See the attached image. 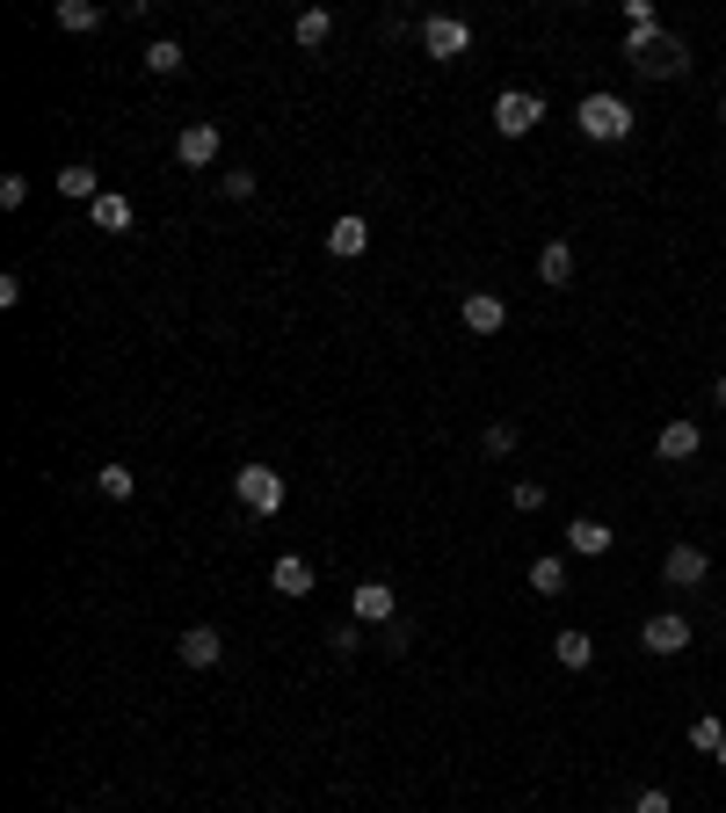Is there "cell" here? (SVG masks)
Masks as SVG:
<instances>
[{"mask_svg": "<svg viewBox=\"0 0 726 813\" xmlns=\"http://www.w3.org/2000/svg\"><path fill=\"white\" fill-rule=\"evenodd\" d=\"M574 124H581L596 146H618V139H632V109H624V95H581V109H574Z\"/></svg>", "mask_w": 726, "mask_h": 813, "instance_id": "1", "label": "cell"}, {"mask_svg": "<svg viewBox=\"0 0 726 813\" xmlns=\"http://www.w3.org/2000/svg\"><path fill=\"white\" fill-rule=\"evenodd\" d=\"M233 494H241L247 516H277L291 486H284V472H277V466H241V472H233Z\"/></svg>", "mask_w": 726, "mask_h": 813, "instance_id": "2", "label": "cell"}, {"mask_svg": "<svg viewBox=\"0 0 726 813\" xmlns=\"http://www.w3.org/2000/svg\"><path fill=\"white\" fill-rule=\"evenodd\" d=\"M537 124H545V95H531V87H509L502 103H494V131L502 139H531Z\"/></svg>", "mask_w": 726, "mask_h": 813, "instance_id": "3", "label": "cell"}, {"mask_svg": "<svg viewBox=\"0 0 726 813\" xmlns=\"http://www.w3.org/2000/svg\"><path fill=\"white\" fill-rule=\"evenodd\" d=\"M421 52L444 58V66H450V58H466L472 52V22L466 15H429V22H421Z\"/></svg>", "mask_w": 726, "mask_h": 813, "instance_id": "4", "label": "cell"}, {"mask_svg": "<svg viewBox=\"0 0 726 813\" xmlns=\"http://www.w3.org/2000/svg\"><path fill=\"white\" fill-rule=\"evenodd\" d=\"M691 640H697V632H691V618H683V610H661V618H647V624H640V646H647V654H661V661L683 654Z\"/></svg>", "mask_w": 726, "mask_h": 813, "instance_id": "5", "label": "cell"}, {"mask_svg": "<svg viewBox=\"0 0 726 813\" xmlns=\"http://www.w3.org/2000/svg\"><path fill=\"white\" fill-rule=\"evenodd\" d=\"M705 574H712L705 545H669V559H661V581H669V589H705Z\"/></svg>", "mask_w": 726, "mask_h": 813, "instance_id": "6", "label": "cell"}, {"mask_svg": "<svg viewBox=\"0 0 726 813\" xmlns=\"http://www.w3.org/2000/svg\"><path fill=\"white\" fill-rule=\"evenodd\" d=\"M661 44V15H654V0H624V52L647 58Z\"/></svg>", "mask_w": 726, "mask_h": 813, "instance_id": "7", "label": "cell"}, {"mask_svg": "<svg viewBox=\"0 0 726 813\" xmlns=\"http://www.w3.org/2000/svg\"><path fill=\"white\" fill-rule=\"evenodd\" d=\"M349 610H356V624H393V618H399V603H393V581H356Z\"/></svg>", "mask_w": 726, "mask_h": 813, "instance_id": "8", "label": "cell"}, {"mask_svg": "<svg viewBox=\"0 0 726 813\" xmlns=\"http://www.w3.org/2000/svg\"><path fill=\"white\" fill-rule=\"evenodd\" d=\"M458 312H466L472 334H502L509 328V298L502 291H466V306H458Z\"/></svg>", "mask_w": 726, "mask_h": 813, "instance_id": "9", "label": "cell"}, {"mask_svg": "<svg viewBox=\"0 0 726 813\" xmlns=\"http://www.w3.org/2000/svg\"><path fill=\"white\" fill-rule=\"evenodd\" d=\"M174 654L190 661V668H218V661H225V640H218V624H190V632L174 640Z\"/></svg>", "mask_w": 726, "mask_h": 813, "instance_id": "10", "label": "cell"}, {"mask_svg": "<svg viewBox=\"0 0 726 813\" xmlns=\"http://www.w3.org/2000/svg\"><path fill=\"white\" fill-rule=\"evenodd\" d=\"M174 160H182V168H218V124H190V131L174 139Z\"/></svg>", "mask_w": 726, "mask_h": 813, "instance_id": "11", "label": "cell"}, {"mask_svg": "<svg viewBox=\"0 0 726 813\" xmlns=\"http://www.w3.org/2000/svg\"><path fill=\"white\" fill-rule=\"evenodd\" d=\"M654 450L669 458V466H691L697 450H705V429H697V421H669V429L654 436Z\"/></svg>", "mask_w": 726, "mask_h": 813, "instance_id": "12", "label": "cell"}, {"mask_svg": "<svg viewBox=\"0 0 726 813\" xmlns=\"http://www.w3.org/2000/svg\"><path fill=\"white\" fill-rule=\"evenodd\" d=\"M363 247H371V225H363L356 211H342V218L328 225V255H334V261H356Z\"/></svg>", "mask_w": 726, "mask_h": 813, "instance_id": "13", "label": "cell"}, {"mask_svg": "<svg viewBox=\"0 0 726 813\" xmlns=\"http://www.w3.org/2000/svg\"><path fill=\"white\" fill-rule=\"evenodd\" d=\"M640 73H647V81H675V73H691V52H683V36H661L654 52L640 58Z\"/></svg>", "mask_w": 726, "mask_h": 813, "instance_id": "14", "label": "cell"}, {"mask_svg": "<svg viewBox=\"0 0 726 813\" xmlns=\"http://www.w3.org/2000/svg\"><path fill=\"white\" fill-rule=\"evenodd\" d=\"M87 218H95V233H131V218H139V211H131V196L103 190L95 204H87Z\"/></svg>", "mask_w": 726, "mask_h": 813, "instance_id": "15", "label": "cell"}, {"mask_svg": "<svg viewBox=\"0 0 726 813\" xmlns=\"http://www.w3.org/2000/svg\"><path fill=\"white\" fill-rule=\"evenodd\" d=\"M269 589H277V596H291V603H298V596H312V567H306L298 553H284L277 567H269Z\"/></svg>", "mask_w": 726, "mask_h": 813, "instance_id": "16", "label": "cell"}, {"mask_svg": "<svg viewBox=\"0 0 726 813\" xmlns=\"http://www.w3.org/2000/svg\"><path fill=\"white\" fill-rule=\"evenodd\" d=\"M553 661H559V668H567V675H581L588 661H596V640H588V632H574V624H567V632H553Z\"/></svg>", "mask_w": 726, "mask_h": 813, "instance_id": "17", "label": "cell"}, {"mask_svg": "<svg viewBox=\"0 0 726 813\" xmlns=\"http://www.w3.org/2000/svg\"><path fill=\"white\" fill-rule=\"evenodd\" d=\"M567 553H581V559H604V553H610V523H596V516L567 523Z\"/></svg>", "mask_w": 726, "mask_h": 813, "instance_id": "18", "label": "cell"}, {"mask_svg": "<svg viewBox=\"0 0 726 813\" xmlns=\"http://www.w3.org/2000/svg\"><path fill=\"white\" fill-rule=\"evenodd\" d=\"M58 196H73V204H95V196H103V182H95V168H87V160H73V168H58Z\"/></svg>", "mask_w": 726, "mask_h": 813, "instance_id": "19", "label": "cell"}, {"mask_svg": "<svg viewBox=\"0 0 726 813\" xmlns=\"http://www.w3.org/2000/svg\"><path fill=\"white\" fill-rule=\"evenodd\" d=\"M537 277H545V284H567L574 277V247L567 240H545V247H537Z\"/></svg>", "mask_w": 726, "mask_h": 813, "instance_id": "20", "label": "cell"}, {"mask_svg": "<svg viewBox=\"0 0 726 813\" xmlns=\"http://www.w3.org/2000/svg\"><path fill=\"white\" fill-rule=\"evenodd\" d=\"M291 36L306 44V52H312V44H328V36H334V8H306V15L291 22Z\"/></svg>", "mask_w": 726, "mask_h": 813, "instance_id": "21", "label": "cell"}, {"mask_svg": "<svg viewBox=\"0 0 726 813\" xmlns=\"http://www.w3.org/2000/svg\"><path fill=\"white\" fill-rule=\"evenodd\" d=\"M95 486H103V502H131V494H139V472H131V466H103Z\"/></svg>", "mask_w": 726, "mask_h": 813, "instance_id": "22", "label": "cell"}, {"mask_svg": "<svg viewBox=\"0 0 726 813\" xmlns=\"http://www.w3.org/2000/svg\"><path fill=\"white\" fill-rule=\"evenodd\" d=\"M146 73H153V81L182 73V44H174V36H153V44H146Z\"/></svg>", "mask_w": 726, "mask_h": 813, "instance_id": "23", "label": "cell"}, {"mask_svg": "<svg viewBox=\"0 0 726 813\" xmlns=\"http://www.w3.org/2000/svg\"><path fill=\"white\" fill-rule=\"evenodd\" d=\"M531 589L537 596H559V589H567V559H553V553L531 559Z\"/></svg>", "mask_w": 726, "mask_h": 813, "instance_id": "24", "label": "cell"}, {"mask_svg": "<svg viewBox=\"0 0 726 813\" xmlns=\"http://www.w3.org/2000/svg\"><path fill=\"white\" fill-rule=\"evenodd\" d=\"M95 22H103L95 0H58V30H95Z\"/></svg>", "mask_w": 726, "mask_h": 813, "instance_id": "25", "label": "cell"}, {"mask_svg": "<svg viewBox=\"0 0 726 813\" xmlns=\"http://www.w3.org/2000/svg\"><path fill=\"white\" fill-rule=\"evenodd\" d=\"M719 741H726L719 719H691V748H697V756H719Z\"/></svg>", "mask_w": 726, "mask_h": 813, "instance_id": "26", "label": "cell"}, {"mask_svg": "<svg viewBox=\"0 0 726 813\" xmlns=\"http://www.w3.org/2000/svg\"><path fill=\"white\" fill-rule=\"evenodd\" d=\"M509 509H516V516L545 509V486H537V480H516V486H509Z\"/></svg>", "mask_w": 726, "mask_h": 813, "instance_id": "27", "label": "cell"}, {"mask_svg": "<svg viewBox=\"0 0 726 813\" xmlns=\"http://www.w3.org/2000/svg\"><path fill=\"white\" fill-rule=\"evenodd\" d=\"M480 443H487V458H509V450H516V421H494Z\"/></svg>", "mask_w": 726, "mask_h": 813, "instance_id": "28", "label": "cell"}, {"mask_svg": "<svg viewBox=\"0 0 726 813\" xmlns=\"http://www.w3.org/2000/svg\"><path fill=\"white\" fill-rule=\"evenodd\" d=\"M0 204H8V211L30 204V174H0Z\"/></svg>", "mask_w": 726, "mask_h": 813, "instance_id": "29", "label": "cell"}, {"mask_svg": "<svg viewBox=\"0 0 726 813\" xmlns=\"http://www.w3.org/2000/svg\"><path fill=\"white\" fill-rule=\"evenodd\" d=\"M632 813H675V799H669V792H661V784H647V792H640V799H632Z\"/></svg>", "mask_w": 726, "mask_h": 813, "instance_id": "30", "label": "cell"}, {"mask_svg": "<svg viewBox=\"0 0 726 813\" xmlns=\"http://www.w3.org/2000/svg\"><path fill=\"white\" fill-rule=\"evenodd\" d=\"M225 196H233V204H247V196H255V174L233 168V174H225Z\"/></svg>", "mask_w": 726, "mask_h": 813, "instance_id": "31", "label": "cell"}, {"mask_svg": "<svg viewBox=\"0 0 726 813\" xmlns=\"http://www.w3.org/2000/svg\"><path fill=\"white\" fill-rule=\"evenodd\" d=\"M328 646H334V654H356V646H363V624H342V632H328Z\"/></svg>", "mask_w": 726, "mask_h": 813, "instance_id": "32", "label": "cell"}, {"mask_svg": "<svg viewBox=\"0 0 726 813\" xmlns=\"http://www.w3.org/2000/svg\"><path fill=\"white\" fill-rule=\"evenodd\" d=\"M712 399H719V407H726V378H719V385H712Z\"/></svg>", "mask_w": 726, "mask_h": 813, "instance_id": "33", "label": "cell"}, {"mask_svg": "<svg viewBox=\"0 0 726 813\" xmlns=\"http://www.w3.org/2000/svg\"><path fill=\"white\" fill-rule=\"evenodd\" d=\"M712 762H719V770H726V741H719V756H712Z\"/></svg>", "mask_w": 726, "mask_h": 813, "instance_id": "34", "label": "cell"}, {"mask_svg": "<svg viewBox=\"0 0 726 813\" xmlns=\"http://www.w3.org/2000/svg\"><path fill=\"white\" fill-rule=\"evenodd\" d=\"M719 124H726V95H719Z\"/></svg>", "mask_w": 726, "mask_h": 813, "instance_id": "35", "label": "cell"}, {"mask_svg": "<svg viewBox=\"0 0 726 813\" xmlns=\"http://www.w3.org/2000/svg\"><path fill=\"white\" fill-rule=\"evenodd\" d=\"M58 813H73V806H58Z\"/></svg>", "mask_w": 726, "mask_h": 813, "instance_id": "36", "label": "cell"}]
</instances>
